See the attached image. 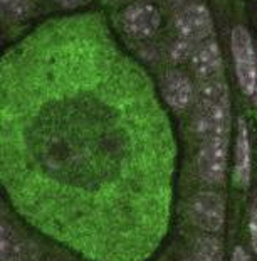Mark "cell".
Masks as SVG:
<instances>
[{
    "label": "cell",
    "mask_w": 257,
    "mask_h": 261,
    "mask_svg": "<svg viewBox=\"0 0 257 261\" xmlns=\"http://www.w3.org/2000/svg\"><path fill=\"white\" fill-rule=\"evenodd\" d=\"M252 175V157H250L249 128L244 118L237 120L236 137V164H234V184L239 189H247Z\"/></svg>",
    "instance_id": "9"
},
{
    "label": "cell",
    "mask_w": 257,
    "mask_h": 261,
    "mask_svg": "<svg viewBox=\"0 0 257 261\" xmlns=\"http://www.w3.org/2000/svg\"><path fill=\"white\" fill-rule=\"evenodd\" d=\"M227 153H229V137L207 138L202 140L198 150L197 169L198 175L205 184L219 186L223 182L227 169Z\"/></svg>",
    "instance_id": "3"
},
{
    "label": "cell",
    "mask_w": 257,
    "mask_h": 261,
    "mask_svg": "<svg viewBox=\"0 0 257 261\" xmlns=\"http://www.w3.org/2000/svg\"><path fill=\"white\" fill-rule=\"evenodd\" d=\"M232 56L236 63L239 86L245 96L257 99V54L249 31L244 25H236L231 34Z\"/></svg>",
    "instance_id": "2"
},
{
    "label": "cell",
    "mask_w": 257,
    "mask_h": 261,
    "mask_svg": "<svg viewBox=\"0 0 257 261\" xmlns=\"http://www.w3.org/2000/svg\"><path fill=\"white\" fill-rule=\"evenodd\" d=\"M249 232H250V244L257 253V205L254 204L249 214Z\"/></svg>",
    "instance_id": "14"
},
{
    "label": "cell",
    "mask_w": 257,
    "mask_h": 261,
    "mask_svg": "<svg viewBox=\"0 0 257 261\" xmlns=\"http://www.w3.org/2000/svg\"><path fill=\"white\" fill-rule=\"evenodd\" d=\"M222 243L214 236H202L195 243L193 253L185 261H222Z\"/></svg>",
    "instance_id": "11"
},
{
    "label": "cell",
    "mask_w": 257,
    "mask_h": 261,
    "mask_svg": "<svg viewBox=\"0 0 257 261\" xmlns=\"http://www.w3.org/2000/svg\"><path fill=\"white\" fill-rule=\"evenodd\" d=\"M175 2H177V4H182V2H183V0H175Z\"/></svg>",
    "instance_id": "17"
},
{
    "label": "cell",
    "mask_w": 257,
    "mask_h": 261,
    "mask_svg": "<svg viewBox=\"0 0 257 261\" xmlns=\"http://www.w3.org/2000/svg\"><path fill=\"white\" fill-rule=\"evenodd\" d=\"M55 2L64 9H76V7H79V5L84 4L86 0H55Z\"/></svg>",
    "instance_id": "16"
},
{
    "label": "cell",
    "mask_w": 257,
    "mask_h": 261,
    "mask_svg": "<svg viewBox=\"0 0 257 261\" xmlns=\"http://www.w3.org/2000/svg\"><path fill=\"white\" fill-rule=\"evenodd\" d=\"M195 47H197V44H195V42L178 37L170 47V58L175 61V63H182V61L192 58Z\"/></svg>",
    "instance_id": "12"
},
{
    "label": "cell",
    "mask_w": 257,
    "mask_h": 261,
    "mask_svg": "<svg viewBox=\"0 0 257 261\" xmlns=\"http://www.w3.org/2000/svg\"><path fill=\"white\" fill-rule=\"evenodd\" d=\"M25 248L20 243L17 232L9 224L2 223L0 227V256L2 261H24Z\"/></svg>",
    "instance_id": "10"
},
{
    "label": "cell",
    "mask_w": 257,
    "mask_h": 261,
    "mask_svg": "<svg viewBox=\"0 0 257 261\" xmlns=\"http://www.w3.org/2000/svg\"><path fill=\"white\" fill-rule=\"evenodd\" d=\"M161 90H163V96L166 99V103L175 112H182V110L188 108L190 103L195 99L193 85L190 81V77L177 69L168 71L163 76Z\"/></svg>",
    "instance_id": "8"
},
{
    "label": "cell",
    "mask_w": 257,
    "mask_h": 261,
    "mask_svg": "<svg viewBox=\"0 0 257 261\" xmlns=\"http://www.w3.org/2000/svg\"><path fill=\"white\" fill-rule=\"evenodd\" d=\"M190 64H192L193 73L202 81L219 77L222 71V53L219 44L212 39L197 44L192 58H190Z\"/></svg>",
    "instance_id": "7"
},
{
    "label": "cell",
    "mask_w": 257,
    "mask_h": 261,
    "mask_svg": "<svg viewBox=\"0 0 257 261\" xmlns=\"http://www.w3.org/2000/svg\"><path fill=\"white\" fill-rule=\"evenodd\" d=\"M231 261H250V259H249V254L245 253V249L242 246H237L236 249H234Z\"/></svg>",
    "instance_id": "15"
},
{
    "label": "cell",
    "mask_w": 257,
    "mask_h": 261,
    "mask_svg": "<svg viewBox=\"0 0 257 261\" xmlns=\"http://www.w3.org/2000/svg\"><path fill=\"white\" fill-rule=\"evenodd\" d=\"M195 110L193 128L195 133L207 138L229 137L231 130V94L229 86L222 77L202 81L195 91Z\"/></svg>",
    "instance_id": "1"
},
{
    "label": "cell",
    "mask_w": 257,
    "mask_h": 261,
    "mask_svg": "<svg viewBox=\"0 0 257 261\" xmlns=\"http://www.w3.org/2000/svg\"><path fill=\"white\" fill-rule=\"evenodd\" d=\"M161 15L158 9L152 4L138 2L131 4L121 14V25L130 37L148 39L155 36L160 29Z\"/></svg>",
    "instance_id": "6"
},
{
    "label": "cell",
    "mask_w": 257,
    "mask_h": 261,
    "mask_svg": "<svg viewBox=\"0 0 257 261\" xmlns=\"http://www.w3.org/2000/svg\"><path fill=\"white\" fill-rule=\"evenodd\" d=\"M2 9L10 19H22L29 12V0H2Z\"/></svg>",
    "instance_id": "13"
},
{
    "label": "cell",
    "mask_w": 257,
    "mask_h": 261,
    "mask_svg": "<svg viewBox=\"0 0 257 261\" xmlns=\"http://www.w3.org/2000/svg\"><path fill=\"white\" fill-rule=\"evenodd\" d=\"M175 29L178 37L187 39L195 44L207 41L214 32V19L210 10L204 4H192L183 7L175 19Z\"/></svg>",
    "instance_id": "5"
},
{
    "label": "cell",
    "mask_w": 257,
    "mask_h": 261,
    "mask_svg": "<svg viewBox=\"0 0 257 261\" xmlns=\"http://www.w3.org/2000/svg\"><path fill=\"white\" fill-rule=\"evenodd\" d=\"M190 216L202 231L217 232L225 221V201L217 192H198L190 202Z\"/></svg>",
    "instance_id": "4"
}]
</instances>
